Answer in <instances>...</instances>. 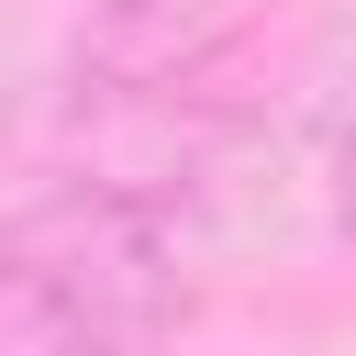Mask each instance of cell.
<instances>
[{
  "instance_id": "obj_2",
  "label": "cell",
  "mask_w": 356,
  "mask_h": 356,
  "mask_svg": "<svg viewBox=\"0 0 356 356\" xmlns=\"http://www.w3.org/2000/svg\"><path fill=\"white\" fill-rule=\"evenodd\" d=\"M312 178H323L334 234L356 245V33L334 44V67H323V89H312Z\"/></svg>"
},
{
  "instance_id": "obj_1",
  "label": "cell",
  "mask_w": 356,
  "mask_h": 356,
  "mask_svg": "<svg viewBox=\"0 0 356 356\" xmlns=\"http://www.w3.org/2000/svg\"><path fill=\"white\" fill-rule=\"evenodd\" d=\"M189 323V256L145 178H44L0 222V356H134Z\"/></svg>"
}]
</instances>
